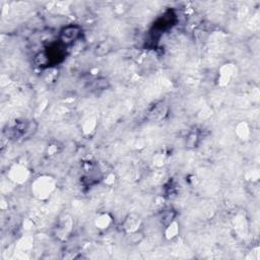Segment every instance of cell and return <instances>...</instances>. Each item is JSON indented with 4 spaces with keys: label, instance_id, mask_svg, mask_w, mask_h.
Listing matches in <instances>:
<instances>
[{
    "label": "cell",
    "instance_id": "1",
    "mask_svg": "<svg viewBox=\"0 0 260 260\" xmlns=\"http://www.w3.org/2000/svg\"><path fill=\"white\" fill-rule=\"evenodd\" d=\"M81 34V29L79 26L70 24L62 28L60 31V41L63 45H70L74 43Z\"/></svg>",
    "mask_w": 260,
    "mask_h": 260
}]
</instances>
